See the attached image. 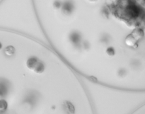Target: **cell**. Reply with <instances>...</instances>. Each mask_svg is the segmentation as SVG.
Here are the masks:
<instances>
[{
    "label": "cell",
    "instance_id": "6da1fadb",
    "mask_svg": "<svg viewBox=\"0 0 145 114\" xmlns=\"http://www.w3.org/2000/svg\"><path fill=\"white\" fill-rule=\"evenodd\" d=\"M39 62L40 61L38 60L37 58H30V59L27 61V67H28L30 69H31V70H35V69L36 68V67L38 66Z\"/></svg>",
    "mask_w": 145,
    "mask_h": 114
},
{
    "label": "cell",
    "instance_id": "7a4b0ae2",
    "mask_svg": "<svg viewBox=\"0 0 145 114\" xmlns=\"http://www.w3.org/2000/svg\"><path fill=\"white\" fill-rule=\"evenodd\" d=\"M14 52H15V48L13 46H7L4 49V53L7 56H11V55H14Z\"/></svg>",
    "mask_w": 145,
    "mask_h": 114
},
{
    "label": "cell",
    "instance_id": "3957f363",
    "mask_svg": "<svg viewBox=\"0 0 145 114\" xmlns=\"http://www.w3.org/2000/svg\"><path fill=\"white\" fill-rule=\"evenodd\" d=\"M7 108H8V104H7V101L4 99H1L0 100V112H5L7 111Z\"/></svg>",
    "mask_w": 145,
    "mask_h": 114
},
{
    "label": "cell",
    "instance_id": "277c9868",
    "mask_svg": "<svg viewBox=\"0 0 145 114\" xmlns=\"http://www.w3.org/2000/svg\"><path fill=\"white\" fill-rule=\"evenodd\" d=\"M44 69H45V67H44L43 64L41 62H40L39 63H38V66L36 67V68H35L34 71H35L36 73H41V72H43Z\"/></svg>",
    "mask_w": 145,
    "mask_h": 114
},
{
    "label": "cell",
    "instance_id": "5b68a950",
    "mask_svg": "<svg viewBox=\"0 0 145 114\" xmlns=\"http://www.w3.org/2000/svg\"><path fill=\"white\" fill-rule=\"evenodd\" d=\"M106 52H107L108 55H110V56H112V55H114V54H115V50L113 48H108L107 50H106Z\"/></svg>",
    "mask_w": 145,
    "mask_h": 114
},
{
    "label": "cell",
    "instance_id": "8992f818",
    "mask_svg": "<svg viewBox=\"0 0 145 114\" xmlns=\"http://www.w3.org/2000/svg\"><path fill=\"white\" fill-rule=\"evenodd\" d=\"M1 48H2V45H1V43H0V49H1Z\"/></svg>",
    "mask_w": 145,
    "mask_h": 114
}]
</instances>
